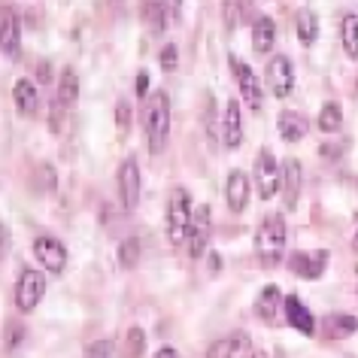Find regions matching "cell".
Masks as SVG:
<instances>
[{"label":"cell","mask_w":358,"mask_h":358,"mask_svg":"<svg viewBox=\"0 0 358 358\" xmlns=\"http://www.w3.org/2000/svg\"><path fill=\"white\" fill-rule=\"evenodd\" d=\"M285 240H289V228H285V219L282 213H267L262 219V225L255 231V255H258V264L262 267H276L282 262V249H285Z\"/></svg>","instance_id":"obj_1"},{"label":"cell","mask_w":358,"mask_h":358,"mask_svg":"<svg viewBox=\"0 0 358 358\" xmlns=\"http://www.w3.org/2000/svg\"><path fill=\"white\" fill-rule=\"evenodd\" d=\"M143 128H146V143L152 155H161L170 137V97L164 92L149 94L146 106H143Z\"/></svg>","instance_id":"obj_2"},{"label":"cell","mask_w":358,"mask_h":358,"mask_svg":"<svg viewBox=\"0 0 358 358\" xmlns=\"http://www.w3.org/2000/svg\"><path fill=\"white\" fill-rule=\"evenodd\" d=\"M192 219H194L192 194H189V189L176 185V189L170 192V201H167V240H170L173 246L189 243Z\"/></svg>","instance_id":"obj_3"},{"label":"cell","mask_w":358,"mask_h":358,"mask_svg":"<svg viewBox=\"0 0 358 358\" xmlns=\"http://www.w3.org/2000/svg\"><path fill=\"white\" fill-rule=\"evenodd\" d=\"M255 185H258V198L262 201H271L282 189V167L273 158L271 149H258V155H255Z\"/></svg>","instance_id":"obj_4"},{"label":"cell","mask_w":358,"mask_h":358,"mask_svg":"<svg viewBox=\"0 0 358 358\" xmlns=\"http://www.w3.org/2000/svg\"><path fill=\"white\" fill-rule=\"evenodd\" d=\"M43 294H46V276L34 267H24L19 273V282H15V307L22 313H31L40 307Z\"/></svg>","instance_id":"obj_5"},{"label":"cell","mask_w":358,"mask_h":358,"mask_svg":"<svg viewBox=\"0 0 358 358\" xmlns=\"http://www.w3.org/2000/svg\"><path fill=\"white\" fill-rule=\"evenodd\" d=\"M231 73H234V79H237V88H240V94H243L246 106L252 113H262L264 92H262V83H258V76L252 73V67H249L246 61H240V58L231 55Z\"/></svg>","instance_id":"obj_6"},{"label":"cell","mask_w":358,"mask_h":358,"mask_svg":"<svg viewBox=\"0 0 358 358\" xmlns=\"http://www.w3.org/2000/svg\"><path fill=\"white\" fill-rule=\"evenodd\" d=\"M267 88L280 101L294 92V64L289 55H273L267 61Z\"/></svg>","instance_id":"obj_7"},{"label":"cell","mask_w":358,"mask_h":358,"mask_svg":"<svg viewBox=\"0 0 358 358\" xmlns=\"http://www.w3.org/2000/svg\"><path fill=\"white\" fill-rule=\"evenodd\" d=\"M76 97H79V76L73 67H67V70H61V76H58V92H55V103H52V128L55 131L61 128L58 119L76 103Z\"/></svg>","instance_id":"obj_8"},{"label":"cell","mask_w":358,"mask_h":358,"mask_svg":"<svg viewBox=\"0 0 358 358\" xmlns=\"http://www.w3.org/2000/svg\"><path fill=\"white\" fill-rule=\"evenodd\" d=\"M34 255H37L40 267H46L49 273H64V264H67V249L58 237L52 234H40L34 240Z\"/></svg>","instance_id":"obj_9"},{"label":"cell","mask_w":358,"mask_h":358,"mask_svg":"<svg viewBox=\"0 0 358 358\" xmlns=\"http://www.w3.org/2000/svg\"><path fill=\"white\" fill-rule=\"evenodd\" d=\"M210 228H213V207L210 203H201V207H194V219L189 228V255L192 258H201L207 252Z\"/></svg>","instance_id":"obj_10"},{"label":"cell","mask_w":358,"mask_h":358,"mask_svg":"<svg viewBox=\"0 0 358 358\" xmlns=\"http://www.w3.org/2000/svg\"><path fill=\"white\" fill-rule=\"evenodd\" d=\"M255 316L264 322V325H280L285 319V298L276 285H267V289L258 292L255 298Z\"/></svg>","instance_id":"obj_11"},{"label":"cell","mask_w":358,"mask_h":358,"mask_svg":"<svg viewBox=\"0 0 358 358\" xmlns=\"http://www.w3.org/2000/svg\"><path fill=\"white\" fill-rule=\"evenodd\" d=\"M119 198L124 210H134L140 201V164L137 158H124L119 167Z\"/></svg>","instance_id":"obj_12"},{"label":"cell","mask_w":358,"mask_h":358,"mask_svg":"<svg viewBox=\"0 0 358 358\" xmlns=\"http://www.w3.org/2000/svg\"><path fill=\"white\" fill-rule=\"evenodd\" d=\"M328 267V252L316 249V252H292L289 255V271L301 280H319Z\"/></svg>","instance_id":"obj_13"},{"label":"cell","mask_w":358,"mask_h":358,"mask_svg":"<svg viewBox=\"0 0 358 358\" xmlns=\"http://www.w3.org/2000/svg\"><path fill=\"white\" fill-rule=\"evenodd\" d=\"M249 194H252V182L243 170H231L228 179H225V203L231 213H243L246 203H249Z\"/></svg>","instance_id":"obj_14"},{"label":"cell","mask_w":358,"mask_h":358,"mask_svg":"<svg viewBox=\"0 0 358 358\" xmlns=\"http://www.w3.org/2000/svg\"><path fill=\"white\" fill-rule=\"evenodd\" d=\"M301 189H303V167L298 158H285L282 164V207L294 210L301 201Z\"/></svg>","instance_id":"obj_15"},{"label":"cell","mask_w":358,"mask_h":358,"mask_svg":"<svg viewBox=\"0 0 358 358\" xmlns=\"http://www.w3.org/2000/svg\"><path fill=\"white\" fill-rule=\"evenodd\" d=\"M285 322L303 337L316 334V319H313V313L303 307V301L298 298V294H285Z\"/></svg>","instance_id":"obj_16"},{"label":"cell","mask_w":358,"mask_h":358,"mask_svg":"<svg viewBox=\"0 0 358 358\" xmlns=\"http://www.w3.org/2000/svg\"><path fill=\"white\" fill-rule=\"evenodd\" d=\"M222 143L228 149H237L243 143V113H240V103L234 97L225 103V113H222Z\"/></svg>","instance_id":"obj_17"},{"label":"cell","mask_w":358,"mask_h":358,"mask_svg":"<svg viewBox=\"0 0 358 358\" xmlns=\"http://www.w3.org/2000/svg\"><path fill=\"white\" fill-rule=\"evenodd\" d=\"M0 43H3V58L6 61H15L19 58V15L13 13V6H3V19H0Z\"/></svg>","instance_id":"obj_18"},{"label":"cell","mask_w":358,"mask_h":358,"mask_svg":"<svg viewBox=\"0 0 358 358\" xmlns=\"http://www.w3.org/2000/svg\"><path fill=\"white\" fill-rule=\"evenodd\" d=\"M13 101H15V110L31 119V115H37V110H40V88L34 85L28 76L15 79V85H13Z\"/></svg>","instance_id":"obj_19"},{"label":"cell","mask_w":358,"mask_h":358,"mask_svg":"<svg viewBox=\"0 0 358 358\" xmlns=\"http://www.w3.org/2000/svg\"><path fill=\"white\" fill-rule=\"evenodd\" d=\"M276 131H280V137L285 143H298V140H303L310 134V122L303 119L301 113H294V110H282L280 119H276Z\"/></svg>","instance_id":"obj_20"},{"label":"cell","mask_w":358,"mask_h":358,"mask_svg":"<svg viewBox=\"0 0 358 358\" xmlns=\"http://www.w3.org/2000/svg\"><path fill=\"white\" fill-rule=\"evenodd\" d=\"M276 43V22L271 15H258L255 24H252V49L258 55H267Z\"/></svg>","instance_id":"obj_21"},{"label":"cell","mask_w":358,"mask_h":358,"mask_svg":"<svg viewBox=\"0 0 358 358\" xmlns=\"http://www.w3.org/2000/svg\"><path fill=\"white\" fill-rule=\"evenodd\" d=\"M322 325H325L328 337L343 340V337H349V334H355V331H358V319L346 316V313H328V316L322 319Z\"/></svg>","instance_id":"obj_22"},{"label":"cell","mask_w":358,"mask_h":358,"mask_svg":"<svg viewBox=\"0 0 358 358\" xmlns=\"http://www.w3.org/2000/svg\"><path fill=\"white\" fill-rule=\"evenodd\" d=\"M319 40V15L313 10H301L298 13V43L303 49H310Z\"/></svg>","instance_id":"obj_23"},{"label":"cell","mask_w":358,"mask_h":358,"mask_svg":"<svg viewBox=\"0 0 358 358\" xmlns=\"http://www.w3.org/2000/svg\"><path fill=\"white\" fill-rule=\"evenodd\" d=\"M340 40H343V52L346 58L358 61V15H343L340 19Z\"/></svg>","instance_id":"obj_24"},{"label":"cell","mask_w":358,"mask_h":358,"mask_svg":"<svg viewBox=\"0 0 358 358\" xmlns=\"http://www.w3.org/2000/svg\"><path fill=\"white\" fill-rule=\"evenodd\" d=\"M343 128V106L337 101H328L322 103V113H319V131L322 134H337Z\"/></svg>","instance_id":"obj_25"},{"label":"cell","mask_w":358,"mask_h":358,"mask_svg":"<svg viewBox=\"0 0 358 358\" xmlns=\"http://www.w3.org/2000/svg\"><path fill=\"white\" fill-rule=\"evenodd\" d=\"M137 262H140V240L137 237H128L119 246V264L124 267V271H131V267H137Z\"/></svg>","instance_id":"obj_26"},{"label":"cell","mask_w":358,"mask_h":358,"mask_svg":"<svg viewBox=\"0 0 358 358\" xmlns=\"http://www.w3.org/2000/svg\"><path fill=\"white\" fill-rule=\"evenodd\" d=\"M143 349H146V334H143V328H131L128 331V358H140Z\"/></svg>","instance_id":"obj_27"},{"label":"cell","mask_w":358,"mask_h":358,"mask_svg":"<svg viewBox=\"0 0 358 358\" xmlns=\"http://www.w3.org/2000/svg\"><path fill=\"white\" fill-rule=\"evenodd\" d=\"M176 58H179V52H176L173 43H167V46H161V52H158L161 70H167V73H173V70H176Z\"/></svg>","instance_id":"obj_28"},{"label":"cell","mask_w":358,"mask_h":358,"mask_svg":"<svg viewBox=\"0 0 358 358\" xmlns=\"http://www.w3.org/2000/svg\"><path fill=\"white\" fill-rule=\"evenodd\" d=\"M115 124H119V134L124 137L131 128V103L128 101H119V106H115Z\"/></svg>","instance_id":"obj_29"},{"label":"cell","mask_w":358,"mask_h":358,"mask_svg":"<svg viewBox=\"0 0 358 358\" xmlns=\"http://www.w3.org/2000/svg\"><path fill=\"white\" fill-rule=\"evenodd\" d=\"M207 358H231V337H222L216 343H210Z\"/></svg>","instance_id":"obj_30"},{"label":"cell","mask_w":358,"mask_h":358,"mask_svg":"<svg viewBox=\"0 0 358 358\" xmlns=\"http://www.w3.org/2000/svg\"><path fill=\"white\" fill-rule=\"evenodd\" d=\"M22 331H24L22 325H6V352H13V349L22 343V337H24Z\"/></svg>","instance_id":"obj_31"},{"label":"cell","mask_w":358,"mask_h":358,"mask_svg":"<svg viewBox=\"0 0 358 358\" xmlns=\"http://www.w3.org/2000/svg\"><path fill=\"white\" fill-rule=\"evenodd\" d=\"M106 352H113V343H110V340H101V343L88 346L85 358H106Z\"/></svg>","instance_id":"obj_32"},{"label":"cell","mask_w":358,"mask_h":358,"mask_svg":"<svg viewBox=\"0 0 358 358\" xmlns=\"http://www.w3.org/2000/svg\"><path fill=\"white\" fill-rule=\"evenodd\" d=\"M343 149H346V143H334V146H331V143H325V146L319 149V155H322V158H340V155H343Z\"/></svg>","instance_id":"obj_33"},{"label":"cell","mask_w":358,"mask_h":358,"mask_svg":"<svg viewBox=\"0 0 358 358\" xmlns=\"http://www.w3.org/2000/svg\"><path fill=\"white\" fill-rule=\"evenodd\" d=\"M146 88H149V73H146V70H140V76H137V94L143 97V94H146Z\"/></svg>","instance_id":"obj_34"},{"label":"cell","mask_w":358,"mask_h":358,"mask_svg":"<svg viewBox=\"0 0 358 358\" xmlns=\"http://www.w3.org/2000/svg\"><path fill=\"white\" fill-rule=\"evenodd\" d=\"M37 79L40 83H49V61H43V64L37 67Z\"/></svg>","instance_id":"obj_35"},{"label":"cell","mask_w":358,"mask_h":358,"mask_svg":"<svg viewBox=\"0 0 358 358\" xmlns=\"http://www.w3.org/2000/svg\"><path fill=\"white\" fill-rule=\"evenodd\" d=\"M155 358H179V355H176V349H170V346H161L158 352H155Z\"/></svg>","instance_id":"obj_36"},{"label":"cell","mask_w":358,"mask_h":358,"mask_svg":"<svg viewBox=\"0 0 358 358\" xmlns=\"http://www.w3.org/2000/svg\"><path fill=\"white\" fill-rule=\"evenodd\" d=\"M352 249L358 252V219H355V234H352Z\"/></svg>","instance_id":"obj_37"},{"label":"cell","mask_w":358,"mask_h":358,"mask_svg":"<svg viewBox=\"0 0 358 358\" xmlns=\"http://www.w3.org/2000/svg\"><path fill=\"white\" fill-rule=\"evenodd\" d=\"M252 358H267V355H264V352H255V355H252Z\"/></svg>","instance_id":"obj_38"}]
</instances>
